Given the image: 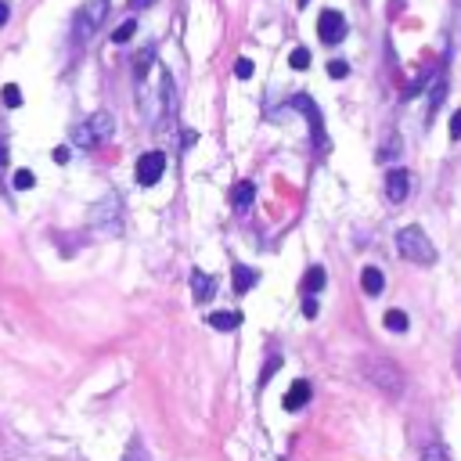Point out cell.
I'll use <instances>...</instances> for the list:
<instances>
[{
	"mask_svg": "<svg viewBox=\"0 0 461 461\" xmlns=\"http://www.w3.org/2000/svg\"><path fill=\"white\" fill-rule=\"evenodd\" d=\"M396 249H400V256L418 263V267H432L436 263V245L429 242V235L422 227H404L400 235H396Z\"/></svg>",
	"mask_w": 461,
	"mask_h": 461,
	"instance_id": "obj_1",
	"label": "cell"
},
{
	"mask_svg": "<svg viewBox=\"0 0 461 461\" xmlns=\"http://www.w3.org/2000/svg\"><path fill=\"white\" fill-rule=\"evenodd\" d=\"M112 134H116V119L109 112H97V116H91L87 123H79V127L72 130V141L79 144V148H94V144L109 141Z\"/></svg>",
	"mask_w": 461,
	"mask_h": 461,
	"instance_id": "obj_2",
	"label": "cell"
},
{
	"mask_svg": "<svg viewBox=\"0 0 461 461\" xmlns=\"http://www.w3.org/2000/svg\"><path fill=\"white\" fill-rule=\"evenodd\" d=\"M364 371H368V379H371L375 386L386 389V393H393V396L404 389V375H400V368L389 364V361H368Z\"/></svg>",
	"mask_w": 461,
	"mask_h": 461,
	"instance_id": "obj_3",
	"label": "cell"
},
{
	"mask_svg": "<svg viewBox=\"0 0 461 461\" xmlns=\"http://www.w3.org/2000/svg\"><path fill=\"white\" fill-rule=\"evenodd\" d=\"M288 109H299V112H306V119H310V130H313V144H318V152L325 155L328 152V137H325V119H321V109L313 104L306 94H296L288 101Z\"/></svg>",
	"mask_w": 461,
	"mask_h": 461,
	"instance_id": "obj_4",
	"label": "cell"
},
{
	"mask_svg": "<svg viewBox=\"0 0 461 461\" xmlns=\"http://www.w3.org/2000/svg\"><path fill=\"white\" fill-rule=\"evenodd\" d=\"M104 15H109V0H94L87 11L76 15V40H91L94 29L104 22Z\"/></svg>",
	"mask_w": 461,
	"mask_h": 461,
	"instance_id": "obj_5",
	"label": "cell"
},
{
	"mask_svg": "<svg viewBox=\"0 0 461 461\" xmlns=\"http://www.w3.org/2000/svg\"><path fill=\"white\" fill-rule=\"evenodd\" d=\"M162 173H166V155H162V152H144V155L137 159V184H141V187L159 184Z\"/></svg>",
	"mask_w": 461,
	"mask_h": 461,
	"instance_id": "obj_6",
	"label": "cell"
},
{
	"mask_svg": "<svg viewBox=\"0 0 461 461\" xmlns=\"http://www.w3.org/2000/svg\"><path fill=\"white\" fill-rule=\"evenodd\" d=\"M318 36H321V44H339V40L346 36V18H343V11H335V8L321 11V18H318Z\"/></svg>",
	"mask_w": 461,
	"mask_h": 461,
	"instance_id": "obj_7",
	"label": "cell"
},
{
	"mask_svg": "<svg viewBox=\"0 0 461 461\" xmlns=\"http://www.w3.org/2000/svg\"><path fill=\"white\" fill-rule=\"evenodd\" d=\"M407 192H411V173L407 170H389V177H386V198L400 205L407 198Z\"/></svg>",
	"mask_w": 461,
	"mask_h": 461,
	"instance_id": "obj_8",
	"label": "cell"
},
{
	"mask_svg": "<svg viewBox=\"0 0 461 461\" xmlns=\"http://www.w3.org/2000/svg\"><path fill=\"white\" fill-rule=\"evenodd\" d=\"M306 400H310V382L306 379H296L288 386V393H285V411H303L306 407Z\"/></svg>",
	"mask_w": 461,
	"mask_h": 461,
	"instance_id": "obj_9",
	"label": "cell"
},
{
	"mask_svg": "<svg viewBox=\"0 0 461 461\" xmlns=\"http://www.w3.org/2000/svg\"><path fill=\"white\" fill-rule=\"evenodd\" d=\"M192 292H195V299L198 303H209L217 296V278L213 274H202V270H195L192 274Z\"/></svg>",
	"mask_w": 461,
	"mask_h": 461,
	"instance_id": "obj_10",
	"label": "cell"
},
{
	"mask_svg": "<svg viewBox=\"0 0 461 461\" xmlns=\"http://www.w3.org/2000/svg\"><path fill=\"white\" fill-rule=\"evenodd\" d=\"M253 198H256V187L249 180L235 184V192H230V205H235V213H245V209L253 205Z\"/></svg>",
	"mask_w": 461,
	"mask_h": 461,
	"instance_id": "obj_11",
	"label": "cell"
},
{
	"mask_svg": "<svg viewBox=\"0 0 461 461\" xmlns=\"http://www.w3.org/2000/svg\"><path fill=\"white\" fill-rule=\"evenodd\" d=\"M361 288L368 292V296H382V288H386L382 270H379V267H364V270H361Z\"/></svg>",
	"mask_w": 461,
	"mask_h": 461,
	"instance_id": "obj_12",
	"label": "cell"
},
{
	"mask_svg": "<svg viewBox=\"0 0 461 461\" xmlns=\"http://www.w3.org/2000/svg\"><path fill=\"white\" fill-rule=\"evenodd\" d=\"M230 274H235V292H242V296L260 281V274H256V270H249L245 263H235V267H230Z\"/></svg>",
	"mask_w": 461,
	"mask_h": 461,
	"instance_id": "obj_13",
	"label": "cell"
},
{
	"mask_svg": "<svg viewBox=\"0 0 461 461\" xmlns=\"http://www.w3.org/2000/svg\"><path fill=\"white\" fill-rule=\"evenodd\" d=\"M209 325H213L217 331H235L242 325V313L238 310H217L213 318H209Z\"/></svg>",
	"mask_w": 461,
	"mask_h": 461,
	"instance_id": "obj_14",
	"label": "cell"
},
{
	"mask_svg": "<svg viewBox=\"0 0 461 461\" xmlns=\"http://www.w3.org/2000/svg\"><path fill=\"white\" fill-rule=\"evenodd\" d=\"M325 267H310L306 270V278H303V296H318V292L325 288Z\"/></svg>",
	"mask_w": 461,
	"mask_h": 461,
	"instance_id": "obj_15",
	"label": "cell"
},
{
	"mask_svg": "<svg viewBox=\"0 0 461 461\" xmlns=\"http://www.w3.org/2000/svg\"><path fill=\"white\" fill-rule=\"evenodd\" d=\"M444 94H447V79L439 76V79L432 83V94H429V119L439 112V104H444Z\"/></svg>",
	"mask_w": 461,
	"mask_h": 461,
	"instance_id": "obj_16",
	"label": "cell"
},
{
	"mask_svg": "<svg viewBox=\"0 0 461 461\" xmlns=\"http://www.w3.org/2000/svg\"><path fill=\"white\" fill-rule=\"evenodd\" d=\"M382 321H386L389 331H407V313H404V310H386Z\"/></svg>",
	"mask_w": 461,
	"mask_h": 461,
	"instance_id": "obj_17",
	"label": "cell"
},
{
	"mask_svg": "<svg viewBox=\"0 0 461 461\" xmlns=\"http://www.w3.org/2000/svg\"><path fill=\"white\" fill-rule=\"evenodd\" d=\"M134 33H137V22H134V18H127V22H123V26L112 33V44H130Z\"/></svg>",
	"mask_w": 461,
	"mask_h": 461,
	"instance_id": "obj_18",
	"label": "cell"
},
{
	"mask_svg": "<svg viewBox=\"0 0 461 461\" xmlns=\"http://www.w3.org/2000/svg\"><path fill=\"white\" fill-rule=\"evenodd\" d=\"M288 65H292V69H296V72H303V69H310V51H306V47H296V51H292V54H288Z\"/></svg>",
	"mask_w": 461,
	"mask_h": 461,
	"instance_id": "obj_19",
	"label": "cell"
},
{
	"mask_svg": "<svg viewBox=\"0 0 461 461\" xmlns=\"http://www.w3.org/2000/svg\"><path fill=\"white\" fill-rule=\"evenodd\" d=\"M0 97H4V104H8V109H18V104H22V87H18V83H8V87H4V94H0Z\"/></svg>",
	"mask_w": 461,
	"mask_h": 461,
	"instance_id": "obj_20",
	"label": "cell"
},
{
	"mask_svg": "<svg viewBox=\"0 0 461 461\" xmlns=\"http://www.w3.org/2000/svg\"><path fill=\"white\" fill-rule=\"evenodd\" d=\"M11 184L18 187V192H29V187H36V173H33V170H18Z\"/></svg>",
	"mask_w": 461,
	"mask_h": 461,
	"instance_id": "obj_21",
	"label": "cell"
},
{
	"mask_svg": "<svg viewBox=\"0 0 461 461\" xmlns=\"http://www.w3.org/2000/svg\"><path fill=\"white\" fill-rule=\"evenodd\" d=\"M328 76L331 79H346L350 76V65H346L343 58H335V61H328Z\"/></svg>",
	"mask_w": 461,
	"mask_h": 461,
	"instance_id": "obj_22",
	"label": "cell"
},
{
	"mask_svg": "<svg viewBox=\"0 0 461 461\" xmlns=\"http://www.w3.org/2000/svg\"><path fill=\"white\" fill-rule=\"evenodd\" d=\"M278 368H281V357H278V353H274V357H270V361H267V368L260 371V389H263V386L270 382V375H274Z\"/></svg>",
	"mask_w": 461,
	"mask_h": 461,
	"instance_id": "obj_23",
	"label": "cell"
},
{
	"mask_svg": "<svg viewBox=\"0 0 461 461\" xmlns=\"http://www.w3.org/2000/svg\"><path fill=\"white\" fill-rule=\"evenodd\" d=\"M422 461H447V451L439 447V444H429V447L422 451Z\"/></svg>",
	"mask_w": 461,
	"mask_h": 461,
	"instance_id": "obj_24",
	"label": "cell"
},
{
	"mask_svg": "<svg viewBox=\"0 0 461 461\" xmlns=\"http://www.w3.org/2000/svg\"><path fill=\"white\" fill-rule=\"evenodd\" d=\"M152 58H155V51H152V47L137 54V76H144V72H148V65H152Z\"/></svg>",
	"mask_w": 461,
	"mask_h": 461,
	"instance_id": "obj_25",
	"label": "cell"
},
{
	"mask_svg": "<svg viewBox=\"0 0 461 461\" xmlns=\"http://www.w3.org/2000/svg\"><path fill=\"white\" fill-rule=\"evenodd\" d=\"M235 76H238V79H249V76H253V61H249V58H238V61H235Z\"/></svg>",
	"mask_w": 461,
	"mask_h": 461,
	"instance_id": "obj_26",
	"label": "cell"
},
{
	"mask_svg": "<svg viewBox=\"0 0 461 461\" xmlns=\"http://www.w3.org/2000/svg\"><path fill=\"white\" fill-rule=\"evenodd\" d=\"M303 318H318V299H313V296L303 299Z\"/></svg>",
	"mask_w": 461,
	"mask_h": 461,
	"instance_id": "obj_27",
	"label": "cell"
},
{
	"mask_svg": "<svg viewBox=\"0 0 461 461\" xmlns=\"http://www.w3.org/2000/svg\"><path fill=\"white\" fill-rule=\"evenodd\" d=\"M451 137H454V141H461V112H454V116H451Z\"/></svg>",
	"mask_w": 461,
	"mask_h": 461,
	"instance_id": "obj_28",
	"label": "cell"
},
{
	"mask_svg": "<svg viewBox=\"0 0 461 461\" xmlns=\"http://www.w3.org/2000/svg\"><path fill=\"white\" fill-rule=\"evenodd\" d=\"M8 18H11V8L4 4V0H0V29H4V26H8Z\"/></svg>",
	"mask_w": 461,
	"mask_h": 461,
	"instance_id": "obj_29",
	"label": "cell"
},
{
	"mask_svg": "<svg viewBox=\"0 0 461 461\" xmlns=\"http://www.w3.org/2000/svg\"><path fill=\"white\" fill-rule=\"evenodd\" d=\"M54 162H69V148H54Z\"/></svg>",
	"mask_w": 461,
	"mask_h": 461,
	"instance_id": "obj_30",
	"label": "cell"
},
{
	"mask_svg": "<svg viewBox=\"0 0 461 461\" xmlns=\"http://www.w3.org/2000/svg\"><path fill=\"white\" fill-rule=\"evenodd\" d=\"M148 4H155V0H130V8H134V11H141V8H148Z\"/></svg>",
	"mask_w": 461,
	"mask_h": 461,
	"instance_id": "obj_31",
	"label": "cell"
},
{
	"mask_svg": "<svg viewBox=\"0 0 461 461\" xmlns=\"http://www.w3.org/2000/svg\"><path fill=\"white\" fill-rule=\"evenodd\" d=\"M8 162V148H4V141H0V166Z\"/></svg>",
	"mask_w": 461,
	"mask_h": 461,
	"instance_id": "obj_32",
	"label": "cell"
},
{
	"mask_svg": "<svg viewBox=\"0 0 461 461\" xmlns=\"http://www.w3.org/2000/svg\"><path fill=\"white\" fill-rule=\"evenodd\" d=\"M404 8V0H393V11H400Z\"/></svg>",
	"mask_w": 461,
	"mask_h": 461,
	"instance_id": "obj_33",
	"label": "cell"
},
{
	"mask_svg": "<svg viewBox=\"0 0 461 461\" xmlns=\"http://www.w3.org/2000/svg\"><path fill=\"white\" fill-rule=\"evenodd\" d=\"M306 4H310V0H299V8H306Z\"/></svg>",
	"mask_w": 461,
	"mask_h": 461,
	"instance_id": "obj_34",
	"label": "cell"
},
{
	"mask_svg": "<svg viewBox=\"0 0 461 461\" xmlns=\"http://www.w3.org/2000/svg\"><path fill=\"white\" fill-rule=\"evenodd\" d=\"M127 461H134V454H130V458H127Z\"/></svg>",
	"mask_w": 461,
	"mask_h": 461,
	"instance_id": "obj_35",
	"label": "cell"
}]
</instances>
